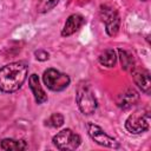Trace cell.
<instances>
[{"instance_id":"1","label":"cell","mask_w":151,"mask_h":151,"mask_svg":"<svg viewBox=\"0 0 151 151\" xmlns=\"http://www.w3.org/2000/svg\"><path fill=\"white\" fill-rule=\"evenodd\" d=\"M28 66L22 61L9 63L0 68V91L11 93L18 91L25 83Z\"/></svg>"},{"instance_id":"2","label":"cell","mask_w":151,"mask_h":151,"mask_svg":"<svg viewBox=\"0 0 151 151\" xmlns=\"http://www.w3.org/2000/svg\"><path fill=\"white\" fill-rule=\"evenodd\" d=\"M150 127V113L142 109L131 113L125 120V129L132 134H140Z\"/></svg>"},{"instance_id":"3","label":"cell","mask_w":151,"mask_h":151,"mask_svg":"<svg viewBox=\"0 0 151 151\" xmlns=\"http://www.w3.org/2000/svg\"><path fill=\"white\" fill-rule=\"evenodd\" d=\"M76 101L81 113L88 116L96 112L98 103L93 91L87 85H79L76 94Z\"/></svg>"},{"instance_id":"4","label":"cell","mask_w":151,"mask_h":151,"mask_svg":"<svg viewBox=\"0 0 151 151\" xmlns=\"http://www.w3.org/2000/svg\"><path fill=\"white\" fill-rule=\"evenodd\" d=\"M42 81L51 91L59 92L70 85L71 79L66 73H63L55 68H47L42 74Z\"/></svg>"},{"instance_id":"5","label":"cell","mask_w":151,"mask_h":151,"mask_svg":"<svg viewBox=\"0 0 151 151\" xmlns=\"http://www.w3.org/2000/svg\"><path fill=\"white\" fill-rule=\"evenodd\" d=\"M52 142L57 149L61 151H71L79 147L81 144V138L71 129H64L53 137Z\"/></svg>"},{"instance_id":"6","label":"cell","mask_w":151,"mask_h":151,"mask_svg":"<svg viewBox=\"0 0 151 151\" xmlns=\"http://www.w3.org/2000/svg\"><path fill=\"white\" fill-rule=\"evenodd\" d=\"M99 15H100L101 21L105 24L106 33L110 37L116 35L120 26V18H119L118 12L109 5H101L99 9Z\"/></svg>"},{"instance_id":"7","label":"cell","mask_w":151,"mask_h":151,"mask_svg":"<svg viewBox=\"0 0 151 151\" xmlns=\"http://www.w3.org/2000/svg\"><path fill=\"white\" fill-rule=\"evenodd\" d=\"M86 127H87V132L88 136L92 138V140H94L98 145L100 146H105V147H110V149H119L120 144L117 139H114L113 137L109 136L100 126H98L97 124H93L91 122L86 123Z\"/></svg>"},{"instance_id":"8","label":"cell","mask_w":151,"mask_h":151,"mask_svg":"<svg viewBox=\"0 0 151 151\" xmlns=\"http://www.w3.org/2000/svg\"><path fill=\"white\" fill-rule=\"evenodd\" d=\"M139 100V94L134 88H125L124 91H122L117 98H116V103L117 106L123 109V110H127L130 107H132L133 105H136Z\"/></svg>"},{"instance_id":"9","label":"cell","mask_w":151,"mask_h":151,"mask_svg":"<svg viewBox=\"0 0 151 151\" xmlns=\"http://www.w3.org/2000/svg\"><path fill=\"white\" fill-rule=\"evenodd\" d=\"M132 78L134 84L144 92L145 94H150L151 91V80H150V72L145 68H133L132 70Z\"/></svg>"},{"instance_id":"10","label":"cell","mask_w":151,"mask_h":151,"mask_svg":"<svg viewBox=\"0 0 151 151\" xmlns=\"http://www.w3.org/2000/svg\"><path fill=\"white\" fill-rule=\"evenodd\" d=\"M84 24H85V19H84V17L81 14H78V13L71 14L67 18V20H66V22L64 25V28L61 31V35L63 37H70V35H72L73 33H76L77 31H79L80 27Z\"/></svg>"},{"instance_id":"11","label":"cell","mask_w":151,"mask_h":151,"mask_svg":"<svg viewBox=\"0 0 151 151\" xmlns=\"http://www.w3.org/2000/svg\"><path fill=\"white\" fill-rule=\"evenodd\" d=\"M28 84H29V88L34 96V99H35V103L37 104H42L47 100V94L46 92L44 91V88L41 87L40 83H39V77L33 73L29 76L28 78Z\"/></svg>"},{"instance_id":"12","label":"cell","mask_w":151,"mask_h":151,"mask_svg":"<svg viewBox=\"0 0 151 151\" xmlns=\"http://www.w3.org/2000/svg\"><path fill=\"white\" fill-rule=\"evenodd\" d=\"M0 147L6 151H21L28 147L27 143L22 139H13V138H5L0 143Z\"/></svg>"},{"instance_id":"13","label":"cell","mask_w":151,"mask_h":151,"mask_svg":"<svg viewBox=\"0 0 151 151\" xmlns=\"http://www.w3.org/2000/svg\"><path fill=\"white\" fill-rule=\"evenodd\" d=\"M98 60H99V63H100L103 66L113 67V66L116 65V63H117V54H116L114 50L107 48V50H105L104 52L100 53Z\"/></svg>"},{"instance_id":"14","label":"cell","mask_w":151,"mask_h":151,"mask_svg":"<svg viewBox=\"0 0 151 151\" xmlns=\"http://www.w3.org/2000/svg\"><path fill=\"white\" fill-rule=\"evenodd\" d=\"M118 57L120 59V63H122V67L125 70V71H132L134 68V60H133V55L131 53H129L127 51L125 50H122L119 48L118 50Z\"/></svg>"},{"instance_id":"15","label":"cell","mask_w":151,"mask_h":151,"mask_svg":"<svg viewBox=\"0 0 151 151\" xmlns=\"http://www.w3.org/2000/svg\"><path fill=\"white\" fill-rule=\"evenodd\" d=\"M59 0H39L38 5H37V11L38 13H47L51 9H53L57 5H58Z\"/></svg>"},{"instance_id":"16","label":"cell","mask_w":151,"mask_h":151,"mask_svg":"<svg viewBox=\"0 0 151 151\" xmlns=\"http://www.w3.org/2000/svg\"><path fill=\"white\" fill-rule=\"evenodd\" d=\"M63 124H64V116L58 112L51 114V117L45 122V125L50 127H60Z\"/></svg>"},{"instance_id":"17","label":"cell","mask_w":151,"mask_h":151,"mask_svg":"<svg viewBox=\"0 0 151 151\" xmlns=\"http://www.w3.org/2000/svg\"><path fill=\"white\" fill-rule=\"evenodd\" d=\"M34 55H35V58H37L38 60H40V61H45V60H47V59L50 58V54H48L46 51H44V50H38V51H35V52H34Z\"/></svg>"}]
</instances>
